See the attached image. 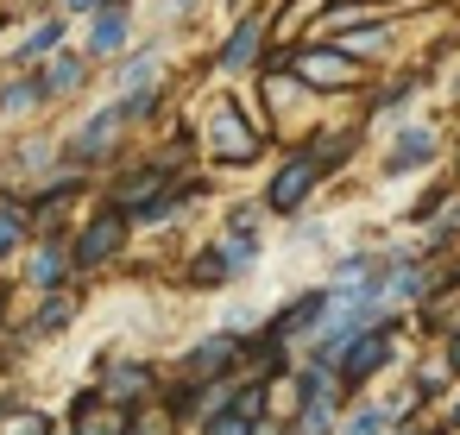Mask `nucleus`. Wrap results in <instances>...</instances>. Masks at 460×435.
<instances>
[{"mask_svg":"<svg viewBox=\"0 0 460 435\" xmlns=\"http://www.w3.org/2000/svg\"><path fill=\"white\" fill-rule=\"evenodd\" d=\"M164 366L152 360V353H102L95 360V391H102V404H114V410H127V416H139V410H152L158 397H164Z\"/></svg>","mask_w":460,"mask_h":435,"instance_id":"nucleus-1","label":"nucleus"},{"mask_svg":"<svg viewBox=\"0 0 460 435\" xmlns=\"http://www.w3.org/2000/svg\"><path fill=\"white\" fill-rule=\"evenodd\" d=\"M403 322L410 315H391V322H378L372 334H359L341 360H334V372H341V385H347V397H359V391H378V378L385 372H397V360H403Z\"/></svg>","mask_w":460,"mask_h":435,"instance_id":"nucleus-2","label":"nucleus"},{"mask_svg":"<svg viewBox=\"0 0 460 435\" xmlns=\"http://www.w3.org/2000/svg\"><path fill=\"white\" fill-rule=\"evenodd\" d=\"M246 341L252 334H234V328H202L183 353H177V366H171V378H183V385H221V378H240V366H246Z\"/></svg>","mask_w":460,"mask_h":435,"instance_id":"nucleus-3","label":"nucleus"},{"mask_svg":"<svg viewBox=\"0 0 460 435\" xmlns=\"http://www.w3.org/2000/svg\"><path fill=\"white\" fill-rule=\"evenodd\" d=\"M127 246H133V221H127V215H114V209H95V215H83V221L70 227L76 278H95V271L120 265V259H127Z\"/></svg>","mask_w":460,"mask_h":435,"instance_id":"nucleus-4","label":"nucleus"},{"mask_svg":"<svg viewBox=\"0 0 460 435\" xmlns=\"http://www.w3.org/2000/svg\"><path fill=\"white\" fill-rule=\"evenodd\" d=\"M328 183V171H322V158L309 152V146H296L278 171H271V183H265V215H278V221H303V209L315 202V190Z\"/></svg>","mask_w":460,"mask_h":435,"instance_id":"nucleus-5","label":"nucleus"},{"mask_svg":"<svg viewBox=\"0 0 460 435\" xmlns=\"http://www.w3.org/2000/svg\"><path fill=\"white\" fill-rule=\"evenodd\" d=\"M171 183H177V171L164 164V158H152V164H133V171H120L114 183H108V196H102V209H114V215H127L133 227L171 196Z\"/></svg>","mask_w":460,"mask_h":435,"instance_id":"nucleus-6","label":"nucleus"},{"mask_svg":"<svg viewBox=\"0 0 460 435\" xmlns=\"http://www.w3.org/2000/svg\"><path fill=\"white\" fill-rule=\"evenodd\" d=\"M328 303H334L328 284H303L296 297H284V303L265 315V334L284 341V347H296V360H303V347H309V341L322 334V322H328Z\"/></svg>","mask_w":460,"mask_h":435,"instance_id":"nucleus-7","label":"nucleus"},{"mask_svg":"<svg viewBox=\"0 0 460 435\" xmlns=\"http://www.w3.org/2000/svg\"><path fill=\"white\" fill-rule=\"evenodd\" d=\"M20 284H26L32 297H51V290H70V284H76V259H70V234H64V227H45V234L26 246Z\"/></svg>","mask_w":460,"mask_h":435,"instance_id":"nucleus-8","label":"nucleus"},{"mask_svg":"<svg viewBox=\"0 0 460 435\" xmlns=\"http://www.w3.org/2000/svg\"><path fill=\"white\" fill-rule=\"evenodd\" d=\"M76 315H83V284L51 290V297H32V309H26V315H20V328H13V353L45 347V341H64V334L76 328Z\"/></svg>","mask_w":460,"mask_h":435,"instance_id":"nucleus-9","label":"nucleus"},{"mask_svg":"<svg viewBox=\"0 0 460 435\" xmlns=\"http://www.w3.org/2000/svg\"><path fill=\"white\" fill-rule=\"evenodd\" d=\"M259 152H265V139H259V127H246L240 108H215V114H208V164L240 171V164H252Z\"/></svg>","mask_w":460,"mask_h":435,"instance_id":"nucleus-10","label":"nucleus"},{"mask_svg":"<svg viewBox=\"0 0 460 435\" xmlns=\"http://www.w3.org/2000/svg\"><path fill=\"white\" fill-rule=\"evenodd\" d=\"M120 133H127V127H120V114H114V108L89 114V120L64 139V164H70V171H95V164H108V158H114V146H120Z\"/></svg>","mask_w":460,"mask_h":435,"instance_id":"nucleus-11","label":"nucleus"},{"mask_svg":"<svg viewBox=\"0 0 460 435\" xmlns=\"http://www.w3.org/2000/svg\"><path fill=\"white\" fill-rule=\"evenodd\" d=\"M64 435H133V416L114 410V404H102L95 385H83L70 397V410H64Z\"/></svg>","mask_w":460,"mask_h":435,"instance_id":"nucleus-12","label":"nucleus"},{"mask_svg":"<svg viewBox=\"0 0 460 435\" xmlns=\"http://www.w3.org/2000/svg\"><path fill=\"white\" fill-rule=\"evenodd\" d=\"M435 158H441V133L422 127V120H410V127L391 139V152H385V177H416V171H429Z\"/></svg>","mask_w":460,"mask_h":435,"instance_id":"nucleus-13","label":"nucleus"},{"mask_svg":"<svg viewBox=\"0 0 460 435\" xmlns=\"http://www.w3.org/2000/svg\"><path fill=\"white\" fill-rule=\"evenodd\" d=\"M290 70H296V83H309V89H353V83H359V64H353L341 45H334V51H303Z\"/></svg>","mask_w":460,"mask_h":435,"instance_id":"nucleus-14","label":"nucleus"},{"mask_svg":"<svg viewBox=\"0 0 460 435\" xmlns=\"http://www.w3.org/2000/svg\"><path fill=\"white\" fill-rule=\"evenodd\" d=\"M39 240V221L26 209V196H0V271L13 259H26V246Z\"/></svg>","mask_w":460,"mask_h":435,"instance_id":"nucleus-15","label":"nucleus"},{"mask_svg":"<svg viewBox=\"0 0 460 435\" xmlns=\"http://www.w3.org/2000/svg\"><path fill=\"white\" fill-rule=\"evenodd\" d=\"M391 429H397V410L385 404V391H359L347 404V416H341L334 435H391Z\"/></svg>","mask_w":460,"mask_h":435,"instance_id":"nucleus-16","label":"nucleus"},{"mask_svg":"<svg viewBox=\"0 0 460 435\" xmlns=\"http://www.w3.org/2000/svg\"><path fill=\"white\" fill-rule=\"evenodd\" d=\"M259 51H265V20H240L234 39H227L221 58H215V70H221V76H246V70L259 64Z\"/></svg>","mask_w":460,"mask_h":435,"instance_id":"nucleus-17","label":"nucleus"},{"mask_svg":"<svg viewBox=\"0 0 460 435\" xmlns=\"http://www.w3.org/2000/svg\"><path fill=\"white\" fill-rule=\"evenodd\" d=\"M183 284H190V290H202V297H215V290H234V271H227V259L215 253V240H202V246L183 259Z\"/></svg>","mask_w":460,"mask_h":435,"instance_id":"nucleus-18","label":"nucleus"},{"mask_svg":"<svg viewBox=\"0 0 460 435\" xmlns=\"http://www.w3.org/2000/svg\"><path fill=\"white\" fill-rule=\"evenodd\" d=\"M89 83V64L76 58V51H64V58H51L45 70H39V89H45V102H58V95H76Z\"/></svg>","mask_w":460,"mask_h":435,"instance_id":"nucleus-19","label":"nucleus"},{"mask_svg":"<svg viewBox=\"0 0 460 435\" xmlns=\"http://www.w3.org/2000/svg\"><path fill=\"white\" fill-rule=\"evenodd\" d=\"M0 435H64V416H51L39 404H13V410H0Z\"/></svg>","mask_w":460,"mask_h":435,"instance_id":"nucleus-20","label":"nucleus"},{"mask_svg":"<svg viewBox=\"0 0 460 435\" xmlns=\"http://www.w3.org/2000/svg\"><path fill=\"white\" fill-rule=\"evenodd\" d=\"M32 108H45L39 76H20V83H7V89H0V120H26Z\"/></svg>","mask_w":460,"mask_h":435,"instance_id":"nucleus-21","label":"nucleus"},{"mask_svg":"<svg viewBox=\"0 0 460 435\" xmlns=\"http://www.w3.org/2000/svg\"><path fill=\"white\" fill-rule=\"evenodd\" d=\"M120 45H127V13H120V7L95 13V26H89V58H108V51H120Z\"/></svg>","mask_w":460,"mask_h":435,"instance_id":"nucleus-22","label":"nucleus"},{"mask_svg":"<svg viewBox=\"0 0 460 435\" xmlns=\"http://www.w3.org/2000/svg\"><path fill=\"white\" fill-rule=\"evenodd\" d=\"M58 45H64V20H45V26H32V32L20 39L13 64H32V58H45V51H58Z\"/></svg>","mask_w":460,"mask_h":435,"instance_id":"nucleus-23","label":"nucleus"},{"mask_svg":"<svg viewBox=\"0 0 460 435\" xmlns=\"http://www.w3.org/2000/svg\"><path fill=\"white\" fill-rule=\"evenodd\" d=\"M152 76H158V51H146V58H127V64L114 70V89H120V95H133V89H152Z\"/></svg>","mask_w":460,"mask_h":435,"instance_id":"nucleus-24","label":"nucleus"},{"mask_svg":"<svg viewBox=\"0 0 460 435\" xmlns=\"http://www.w3.org/2000/svg\"><path fill=\"white\" fill-rule=\"evenodd\" d=\"M114 114H120V127H139V120H152V114H158V83H152V89H133V95H120V102H114Z\"/></svg>","mask_w":460,"mask_h":435,"instance_id":"nucleus-25","label":"nucleus"},{"mask_svg":"<svg viewBox=\"0 0 460 435\" xmlns=\"http://www.w3.org/2000/svg\"><path fill=\"white\" fill-rule=\"evenodd\" d=\"M429 435H460V385L447 391V404L435 410V422H429Z\"/></svg>","mask_w":460,"mask_h":435,"instance_id":"nucleus-26","label":"nucleus"},{"mask_svg":"<svg viewBox=\"0 0 460 435\" xmlns=\"http://www.w3.org/2000/svg\"><path fill=\"white\" fill-rule=\"evenodd\" d=\"M435 353H441V366H447V372H454V385H460V315H454V328L435 341Z\"/></svg>","mask_w":460,"mask_h":435,"instance_id":"nucleus-27","label":"nucleus"},{"mask_svg":"<svg viewBox=\"0 0 460 435\" xmlns=\"http://www.w3.org/2000/svg\"><path fill=\"white\" fill-rule=\"evenodd\" d=\"M70 7H76V13H89V7H95V13H108V7H120V0H70Z\"/></svg>","mask_w":460,"mask_h":435,"instance_id":"nucleus-28","label":"nucleus"},{"mask_svg":"<svg viewBox=\"0 0 460 435\" xmlns=\"http://www.w3.org/2000/svg\"><path fill=\"white\" fill-rule=\"evenodd\" d=\"M0 328H7V290H0Z\"/></svg>","mask_w":460,"mask_h":435,"instance_id":"nucleus-29","label":"nucleus"},{"mask_svg":"<svg viewBox=\"0 0 460 435\" xmlns=\"http://www.w3.org/2000/svg\"><path fill=\"white\" fill-rule=\"evenodd\" d=\"M171 7H196V0H171Z\"/></svg>","mask_w":460,"mask_h":435,"instance_id":"nucleus-30","label":"nucleus"}]
</instances>
